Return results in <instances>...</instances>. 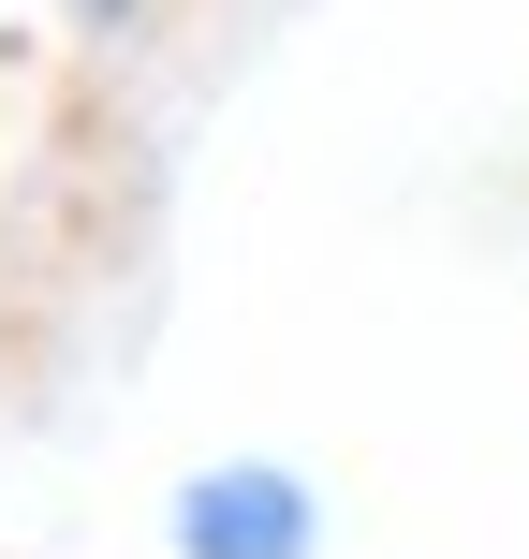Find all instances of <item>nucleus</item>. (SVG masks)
Listing matches in <instances>:
<instances>
[{"label":"nucleus","instance_id":"1","mask_svg":"<svg viewBox=\"0 0 529 559\" xmlns=\"http://www.w3.org/2000/svg\"><path fill=\"white\" fill-rule=\"evenodd\" d=\"M163 559H324V486L294 456H206L163 501Z\"/></svg>","mask_w":529,"mask_h":559},{"label":"nucleus","instance_id":"2","mask_svg":"<svg viewBox=\"0 0 529 559\" xmlns=\"http://www.w3.org/2000/svg\"><path fill=\"white\" fill-rule=\"evenodd\" d=\"M163 15H177V0H59V29H74V45H104V59H133Z\"/></svg>","mask_w":529,"mask_h":559}]
</instances>
